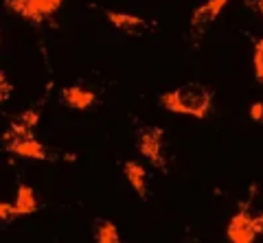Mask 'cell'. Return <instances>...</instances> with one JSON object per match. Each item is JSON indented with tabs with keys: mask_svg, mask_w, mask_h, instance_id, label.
<instances>
[{
	"mask_svg": "<svg viewBox=\"0 0 263 243\" xmlns=\"http://www.w3.org/2000/svg\"><path fill=\"white\" fill-rule=\"evenodd\" d=\"M162 110L191 118H206L213 110V90L202 84H184L158 96Z\"/></svg>",
	"mask_w": 263,
	"mask_h": 243,
	"instance_id": "obj_1",
	"label": "cell"
},
{
	"mask_svg": "<svg viewBox=\"0 0 263 243\" xmlns=\"http://www.w3.org/2000/svg\"><path fill=\"white\" fill-rule=\"evenodd\" d=\"M3 147L9 153H13V156H20V158H27V160L53 162V153L35 138V134H9V132H5Z\"/></svg>",
	"mask_w": 263,
	"mask_h": 243,
	"instance_id": "obj_2",
	"label": "cell"
},
{
	"mask_svg": "<svg viewBox=\"0 0 263 243\" xmlns=\"http://www.w3.org/2000/svg\"><path fill=\"white\" fill-rule=\"evenodd\" d=\"M105 18L110 20V24L114 29L123 31L127 35H141L149 29V22L145 18H138V15H132V13H123V11H105Z\"/></svg>",
	"mask_w": 263,
	"mask_h": 243,
	"instance_id": "obj_7",
	"label": "cell"
},
{
	"mask_svg": "<svg viewBox=\"0 0 263 243\" xmlns=\"http://www.w3.org/2000/svg\"><path fill=\"white\" fill-rule=\"evenodd\" d=\"M252 66H254V79L263 84V37L254 42V55H252Z\"/></svg>",
	"mask_w": 263,
	"mask_h": 243,
	"instance_id": "obj_13",
	"label": "cell"
},
{
	"mask_svg": "<svg viewBox=\"0 0 263 243\" xmlns=\"http://www.w3.org/2000/svg\"><path fill=\"white\" fill-rule=\"evenodd\" d=\"M15 210H18L20 217H29L37 210V197H35V191L31 189L29 184H20L18 186V193H15V201H13Z\"/></svg>",
	"mask_w": 263,
	"mask_h": 243,
	"instance_id": "obj_10",
	"label": "cell"
},
{
	"mask_svg": "<svg viewBox=\"0 0 263 243\" xmlns=\"http://www.w3.org/2000/svg\"><path fill=\"white\" fill-rule=\"evenodd\" d=\"M252 228L257 234H263V213H259L257 217H252Z\"/></svg>",
	"mask_w": 263,
	"mask_h": 243,
	"instance_id": "obj_17",
	"label": "cell"
},
{
	"mask_svg": "<svg viewBox=\"0 0 263 243\" xmlns=\"http://www.w3.org/2000/svg\"><path fill=\"white\" fill-rule=\"evenodd\" d=\"M5 5H7V9L13 11L15 15L40 24L60 11L64 0H7Z\"/></svg>",
	"mask_w": 263,
	"mask_h": 243,
	"instance_id": "obj_3",
	"label": "cell"
},
{
	"mask_svg": "<svg viewBox=\"0 0 263 243\" xmlns=\"http://www.w3.org/2000/svg\"><path fill=\"white\" fill-rule=\"evenodd\" d=\"M164 132L160 127H147L138 136V151L145 160H149V165L156 169H164L167 160H164Z\"/></svg>",
	"mask_w": 263,
	"mask_h": 243,
	"instance_id": "obj_4",
	"label": "cell"
},
{
	"mask_svg": "<svg viewBox=\"0 0 263 243\" xmlns=\"http://www.w3.org/2000/svg\"><path fill=\"white\" fill-rule=\"evenodd\" d=\"M95 243H121L119 226L110 219L95 221Z\"/></svg>",
	"mask_w": 263,
	"mask_h": 243,
	"instance_id": "obj_12",
	"label": "cell"
},
{
	"mask_svg": "<svg viewBox=\"0 0 263 243\" xmlns=\"http://www.w3.org/2000/svg\"><path fill=\"white\" fill-rule=\"evenodd\" d=\"M254 5H257V11L263 15V0H257V3H254Z\"/></svg>",
	"mask_w": 263,
	"mask_h": 243,
	"instance_id": "obj_18",
	"label": "cell"
},
{
	"mask_svg": "<svg viewBox=\"0 0 263 243\" xmlns=\"http://www.w3.org/2000/svg\"><path fill=\"white\" fill-rule=\"evenodd\" d=\"M226 237L230 243H254L257 232L252 228V215L248 213V208H241L239 213H235L230 217V221L226 226Z\"/></svg>",
	"mask_w": 263,
	"mask_h": 243,
	"instance_id": "obj_6",
	"label": "cell"
},
{
	"mask_svg": "<svg viewBox=\"0 0 263 243\" xmlns=\"http://www.w3.org/2000/svg\"><path fill=\"white\" fill-rule=\"evenodd\" d=\"M62 99L70 110L86 112L95 105L97 94L92 90H88V88H81V86H66L62 90Z\"/></svg>",
	"mask_w": 263,
	"mask_h": 243,
	"instance_id": "obj_8",
	"label": "cell"
},
{
	"mask_svg": "<svg viewBox=\"0 0 263 243\" xmlns=\"http://www.w3.org/2000/svg\"><path fill=\"white\" fill-rule=\"evenodd\" d=\"M37 123H40V112L37 110H27V112H22V114H18L11 120V125H9L7 132L9 134H33Z\"/></svg>",
	"mask_w": 263,
	"mask_h": 243,
	"instance_id": "obj_11",
	"label": "cell"
},
{
	"mask_svg": "<svg viewBox=\"0 0 263 243\" xmlns=\"http://www.w3.org/2000/svg\"><path fill=\"white\" fill-rule=\"evenodd\" d=\"M261 123H263V116H261Z\"/></svg>",
	"mask_w": 263,
	"mask_h": 243,
	"instance_id": "obj_19",
	"label": "cell"
},
{
	"mask_svg": "<svg viewBox=\"0 0 263 243\" xmlns=\"http://www.w3.org/2000/svg\"><path fill=\"white\" fill-rule=\"evenodd\" d=\"M261 116H263V103H261V101L252 103V105H250V118H252V120H259V123H261Z\"/></svg>",
	"mask_w": 263,
	"mask_h": 243,
	"instance_id": "obj_16",
	"label": "cell"
},
{
	"mask_svg": "<svg viewBox=\"0 0 263 243\" xmlns=\"http://www.w3.org/2000/svg\"><path fill=\"white\" fill-rule=\"evenodd\" d=\"M123 175H125L127 184L136 191V195L141 199H147L149 189H147V171H145V167L138 165V162H134V160H127L125 165H123Z\"/></svg>",
	"mask_w": 263,
	"mask_h": 243,
	"instance_id": "obj_9",
	"label": "cell"
},
{
	"mask_svg": "<svg viewBox=\"0 0 263 243\" xmlns=\"http://www.w3.org/2000/svg\"><path fill=\"white\" fill-rule=\"evenodd\" d=\"M11 90H13L11 84H9V81H7L5 72L0 70V103H5L7 99H9V96H11Z\"/></svg>",
	"mask_w": 263,
	"mask_h": 243,
	"instance_id": "obj_15",
	"label": "cell"
},
{
	"mask_svg": "<svg viewBox=\"0 0 263 243\" xmlns=\"http://www.w3.org/2000/svg\"><path fill=\"white\" fill-rule=\"evenodd\" d=\"M228 3L230 0H206V3H202L200 7H195L191 13V33L193 35L204 33V31L219 18V13L226 9Z\"/></svg>",
	"mask_w": 263,
	"mask_h": 243,
	"instance_id": "obj_5",
	"label": "cell"
},
{
	"mask_svg": "<svg viewBox=\"0 0 263 243\" xmlns=\"http://www.w3.org/2000/svg\"><path fill=\"white\" fill-rule=\"evenodd\" d=\"M18 210H15L13 204H9V201H0V221H13L18 219Z\"/></svg>",
	"mask_w": 263,
	"mask_h": 243,
	"instance_id": "obj_14",
	"label": "cell"
}]
</instances>
